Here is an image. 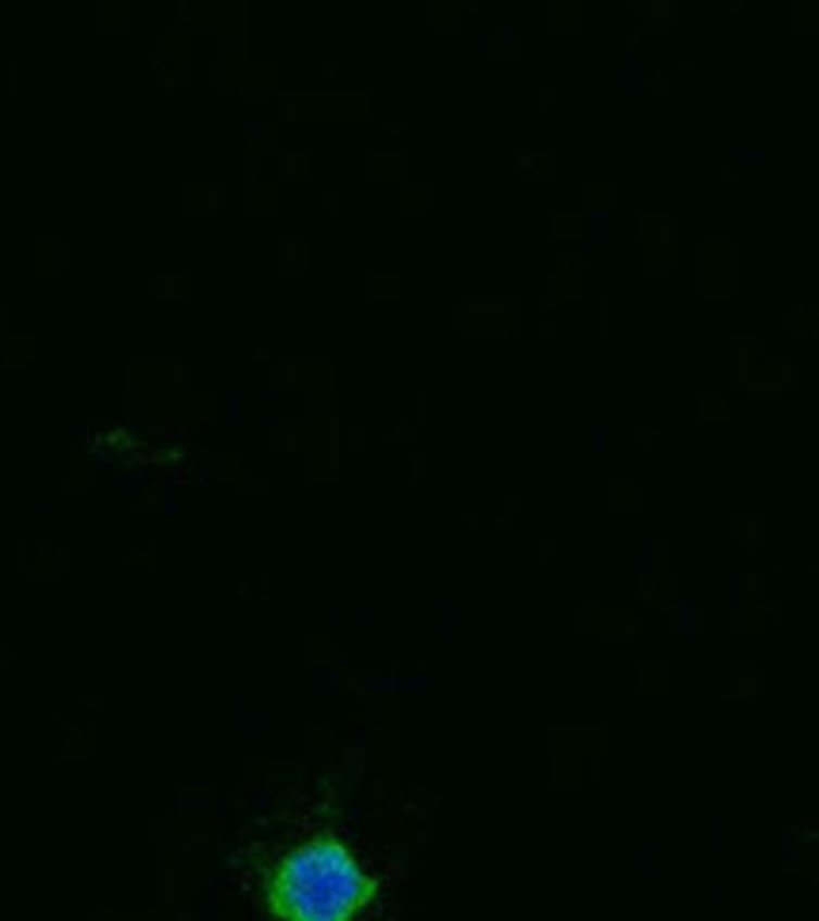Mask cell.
I'll return each mask as SVG.
<instances>
[{
	"label": "cell",
	"instance_id": "6da1fadb",
	"mask_svg": "<svg viewBox=\"0 0 819 921\" xmlns=\"http://www.w3.org/2000/svg\"><path fill=\"white\" fill-rule=\"evenodd\" d=\"M370 899L374 880L337 838L295 846L268 880V907L280 921H355Z\"/></svg>",
	"mask_w": 819,
	"mask_h": 921
}]
</instances>
